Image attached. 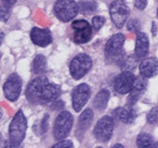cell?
Listing matches in <instances>:
<instances>
[{"instance_id": "cell-1", "label": "cell", "mask_w": 158, "mask_h": 148, "mask_svg": "<svg viewBox=\"0 0 158 148\" xmlns=\"http://www.w3.org/2000/svg\"><path fill=\"white\" fill-rule=\"evenodd\" d=\"M27 132V119L23 111L19 110L15 114L14 118L11 121L10 128H9V136H10V146L17 147L22 144L26 136Z\"/></svg>"}, {"instance_id": "cell-2", "label": "cell", "mask_w": 158, "mask_h": 148, "mask_svg": "<svg viewBox=\"0 0 158 148\" xmlns=\"http://www.w3.org/2000/svg\"><path fill=\"white\" fill-rule=\"evenodd\" d=\"M54 13L59 21L67 23L74 18L79 13V3L74 0H56Z\"/></svg>"}, {"instance_id": "cell-3", "label": "cell", "mask_w": 158, "mask_h": 148, "mask_svg": "<svg viewBox=\"0 0 158 148\" xmlns=\"http://www.w3.org/2000/svg\"><path fill=\"white\" fill-rule=\"evenodd\" d=\"M93 67V60L89 55L79 54L72 59L70 63V74L74 79H81L89 72Z\"/></svg>"}, {"instance_id": "cell-4", "label": "cell", "mask_w": 158, "mask_h": 148, "mask_svg": "<svg viewBox=\"0 0 158 148\" xmlns=\"http://www.w3.org/2000/svg\"><path fill=\"white\" fill-rule=\"evenodd\" d=\"M73 126V116L71 113L63 111L56 117L54 123V138L57 141L66 138L71 132Z\"/></svg>"}, {"instance_id": "cell-5", "label": "cell", "mask_w": 158, "mask_h": 148, "mask_svg": "<svg viewBox=\"0 0 158 148\" xmlns=\"http://www.w3.org/2000/svg\"><path fill=\"white\" fill-rule=\"evenodd\" d=\"M48 79L43 75H39L29 82L26 88V98L31 104H42L41 96Z\"/></svg>"}, {"instance_id": "cell-6", "label": "cell", "mask_w": 158, "mask_h": 148, "mask_svg": "<svg viewBox=\"0 0 158 148\" xmlns=\"http://www.w3.org/2000/svg\"><path fill=\"white\" fill-rule=\"evenodd\" d=\"M125 40L126 38L123 34H116L113 37H111L109 41L106 42V48H104L106 58L117 62L124 56L123 47Z\"/></svg>"}, {"instance_id": "cell-7", "label": "cell", "mask_w": 158, "mask_h": 148, "mask_svg": "<svg viewBox=\"0 0 158 148\" xmlns=\"http://www.w3.org/2000/svg\"><path fill=\"white\" fill-rule=\"evenodd\" d=\"M113 130H114V120L111 116L106 115L101 117L96 123L94 135L97 141L101 143H106L108 141H110L113 134Z\"/></svg>"}, {"instance_id": "cell-8", "label": "cell", "mask_w": 158, "mask_h": 148, "mask_svg": "<svg viewBox=\"0 0 158 148\" xmlns=\"http://www.w3.org/2000/svg\"><path fill=\"white\" fill-rule=\"evenodd\" d=\"M110 16L113 24L117 28H122L127 22L130 14L129 8L123 0H115L110 4Z\"/></svg>"}, {"instance_id": "cell-9", "label": "cell", "mask_w": 158, "mask_h": 148, "mask_svg": "<svg viewBox=\"0 0 158 148\" xmlns=\"http://www.w3.org/2000/svg\"><path fill=\"white\" fill-rule=\"evenodd\" d=\"M73 41L77 44H85L89 42L93 37L94 28L84 19H79L72 23Z\"/></svg>"}, {"instance_id": "cell-10", "label": "cell", "mask_w": 158, "mask_h": 148, "mask_svg": "<svg viewBox=\"0 0 158 148\" xmlns=\"http://www.w3.org/2000/svg\"><path fill=\"white\" fill-rule=\"evenodd\" d=\"M22 78L17 73H12L3 84L4 97L11 102H14L19 98L22 91Z\"/></svg>"}, {"instance_id": "cell-11", "label": "cell", "mask_w": 158, "mask_h": 148, "mask_svg": "<svg viewBox=\"0 0 158 148\" xmlns=\"http://www.w3.org/2000/svg\"><path fill=\"white\" fill-rule=\"evenodd\" d=\"M90 87L87 84L77 85L72 91V106L75 112H80L90 98Z\"/></svg>"}, {"instance_id": "cell-12", "label": "cell", "mask_w": 158, "mask_h": 148, "mask_svg": "<svg viewBox=\"0 0 158 148\" xmlns=\"http://www.w3.org/2000/svg\"><path fill=\"white\" fill-rule=\"evenodd\" d=\"M135 76L131 71H124L118 74L114 79V90L119 94H129L135 83Z\"/></svg>"}, {"instance_id": "cell-13", "label": "cell", "mask_w": 158, "mask_h": 148, "mask_svg": "<svg viewBox=\"0 0 158 148\" xmlns=\"http://www.w3.org/2000/svg\"><path fill=\"white\" fill-rule=\"evenodd\" d=\"M148 78H145L144 76H135V83L131 88V90L129 91V97H128V103L135 105L138 102L140 98L143 96V94L145 92L146 88H148Z\"/></svg>"}, {"instance_id": "cell-14", "label": "cell", "mask_w": 158, "mask_h": 148, "mask_svg": "<svg viewBox=\"0 0 158 148\" xmlns=\"http://www.w3.org/2000/svg\"><path fill=\"white\" fill-rule=\"evenodd\" d=\"M30 39L33 44L40 46V47H46L50 45L53 41L52 34L48 29H42V28L33 27L30 31Z\"/></svg>"}, {"instance_id": "cell-15", "label": "cell", "mask_w": 158, "mask_h": 148, "mask_svg": "<svg viewBox=\"0 0 158 148\" xmlns=\"http://www.w3.org/2000/svg\"><path fill=\"white\" fill-rule=\"evenodd\" d=\"M139 71L145 78H151L158 74V59L155 57L145 58L141 61L139 66Z\"/></svg>"}, {"instance_id": "cell-16", "label": "cell", "mask_w": 158, "mask_h": 148, "mask_svg": "<svg viewBox=\"0 0 158 148\" xmlns=\"http://www.w3.org/2000/svg\"><path fill=\"white\" fill-rule=\"evenodd\" d=\"M114 115L123 123L129 125V123H132L135 121V117H137V111L135 109V105L127 103V105H125V106L115 110Z\"/></svg>"}, {"instance_id": "cell-17", "label": "cell", "mask_w": 158, "mask_h": 148, "mask_svg": "<svg viewBox=\"0 0 158 148\" xmlns=\"http://www.w3.org/2000/svg\"><path fill=\"white\" fill-rule=\"evenodd\" d=\"M150 50V42L146 34L144 32H137V39H135V56L137 59L145 58L148 54Z\"/></svg>"}, {"instance_id": "cell-18", "label": "cell", "mask_w": 158, "mask_h": 148, "mask_svg": "<svg viewBox=\"0 0 158 148\" xmlns=\"http://www.w3.org/2000/svg\"><path fill=\"white\" fill-rule=\"evenodd\" d=\"M61 94V88L57 84H53L48 82L45 85L41 96V102L42 104L46 103H53L59 98Z\"/></svg>"}, {"instance_id": "cell-19", "label": "cell", "mask_w": 158, "mask_h": 148, "mask_svg": "<svg viewBox=\"0 0 158 148\" xmlns=\"http://www.w3.org/2000/svg\"><path fill=\"white\" fill-rule=\"evenodd\" d=\"M93 118H94V113L90 109L85 110L81 114L79 118V126H77V130L80 132H85L88 130L93 122Z\"/></svg>"}, {"instance_id": "cell-20", "label": "cell", "mask_w": 158, "mask_h": 148, "mask_svg": "<svg viewBox=\"0 0 158 148\" xmlns=\"http://www.w3.org/2000/svg\"><path fill=\"white\" fill-rule=\"evenodd\" d=\"M110 99V92L106 89H101L95 97L94 100V106L97 111H103L106 107Z\"/></svg>"}, {"instance_id": "cell-21", "label": "cell", "mask_w": 158, "mask_h": 148, "mask_svg": "<svg viewBox=\"0 0 158 148\" xmlns=\"http://www.w3.org/2000/svg\"><path fill=\"white\" fill-rule=\"evenodd\" d=\"M32 72L35 75H43L46 72V59L43 55H37L32 61Z\"/></svg>"}, {"instance_id": "cell-22", "label": "cell", "mask_w": 158, "mask_h": 148, "mask_svg": "<svg viewBox=\"0 0 158 148\" xmlns=\"http://www.w3.org/2000/svg\"><path fill=\"white\" fill-rule=\"evenodd\" d=\"M97 2L95 0H84L79 2V12L82 14H93L97 10Z\"/></svg>"}, {"instance_id": "cell-23", "label": "cell", "mask_w": 158, "mask_h": 148, "mask_svg": "<svg viewBox=\"0 0 158 148\" xmlns=\"http://www.w3.org/2000/svg\"><path fill=\"white\" fill-rule=\"evenodd\" d=\"M154 144V138L150 133H140L137 138V147L148 148Z\"/></svg>"}, {"instance_id": "cell-24", "label": "cell", "mask_w": 158, "mask_h": 148, "mask_svg": "<svg viewBox=\"0 0 158 148\" xmlns=\"http://www.w3.org/2000/svg\"><path fill=\"white\" fill-rule=\"evenodd\" d=\"M104 23H106V18H104L103 16H100V15L94 16L92 19L93 28L95 29V31H99V30L103 27Z\"/></svg>"}, {"instance_id": "cell-25", "label": "cell", "mask_w": 158, "mask_h": 148, "mask_svg": "<svg viewBox=\"0 0 158 148\" xmlns=\"http://www.w3.org/2000/svg\"><path fill=\"white\" fill-rule=\"evenodd\" d=\"M146 120H148V123H150V125H155V123L158 122V106L153 107L151 110V112L148 115Z\"/></svg>"}, {"instance_id": "cell-26", "label": "cell", "mask_w": 158, "mask_h": 148, "mask_svg": "<svg viewBox=\"0 0 158 148\" xmlns=\"http://www.w3.org/2000/svg\"><path fill=\"white\" fill-rule=\"evenodd\" d=\"M139 28H140V22L138 21V19H131L128 23V25H127V29H128L129 31L138 32Z\"/></svg>"}, {"instance_id": "cell-27", "label": "cell", "mask_w": 158, "mask_h": 148, "mask_svg": "<svg viewBox=\"0 0 158 148\" xmlns=\"http://www.w3.org/2000/svg\"><path fill=\"white\" fill-rule=\"evenodd\" d=\"M48 118H50V116H48V114L44 115L43 119H42V121H41V133H45V132L48 131Z\"/></svg>"}, {"instance_id": "cell-28", "label": "cell", "mask_w": 158, "mask_h": 148, "mask_svg": "<svg viewBox=\"0 0 158 148\" xmlns=\"http://www.w3.org/2000/svg\"><path fill=\"white\" fill-rule=\"evenodd\" d=\"M73 147V143L71 141H60L59 143H57L56 145H54L53 148H69Z\"/></svg>"}, {"instance_id": "cell-29", "label": "cell", "mask_w": 158, "mask_h": 148, "mask_svg": "<svg viewBox=\"0 0 158 148\" xmlns=\"http://www.w3.org/2000/svg\"><path fill=\"white\" fill-rule=\"evenodd\" d=\"M9 17H10V9L2 6V8H1V21L6 22L9 19Z\"/></svg>"}, {"instance_id": "cell-30", "label": "cell", "mask_w": 158, "mask_h": 148, "mask_svg": "<svg viewBox=\"0 0 158 148\" xmlns=\"http://www.w3.org/2000/svg\"><path fill=\"white\" fill-rule=\"evenodd\" d=\"M148 6V0H135V6L138 10H144Z\"/></svg>"}, {"instance_id": "cell-31", "label": "cell", "mask_w": 158, "mask_h": 148, "mask_svg": "<svg viewBox=\"0 0 158 148\" xmlns=\"http://www.w3.org/2000/svg\"><path fill=\"white\" fill-rule=\"evenodd\" d=\"M1 1H2V6L11 9V6H12L13 4H15V2H16L17 0H1Z\"/></svg>"}, {"instance_id": "cell-32", "label": "cell", "mask_w": 158, "mask_h": 148, "mask_svg": "<svg viewBox=\"0 0 158 148\" xmlns=\"http://www.w3.org/2000/svg\"><path fill=\"white\" fill-rule=\"evenodd\" d=\"M112 147H113V148H115V147H122V148H123L124 146H123L122 144H115V145H113Z\"/></svg>"}, {"instance_id": "cell-33", "label": "cell", "mask_w": 158, "mask_h": 148, "mask_svg": "<svg viewBox=\"0 0 158 148\" xmlns=\"http://www.w3.org/2000/svg\"><path fill=\"white\" fill-rule=\"evenodd\" d=\"M152 147H158V143H154V144L152 145Z\"/></svg>"}, {"instance_id": "cell-34", "label": "cell", "mask_w": 158, "mask_h": 148, "mask_svg": "<svg viewBox=\"0 0 158 148\" xmlns=\"http://www.w3.org/2000/svg\"><path fill=\"white\" fill-rule=\"evenodd\" d=\"M3 38H4V34H3V32H1V42L3 41Z\"/></svg>"}, {"instance_id": "cell-35", "label": "cell", "mask_w": 158, "mask_h": 148, "mask_svg": "<svg viewBox=\"0 0 158 148\" xmlns=\"http://www.w3.org/2000/svg\"><path fill=\"white\" fill-rule=\"evenodd\" d=\"M157 16H158V10H157Z\"/></svg>"}]
</instances>
